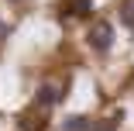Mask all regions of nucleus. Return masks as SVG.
I'll return each mask as SVG.
<instances>
[{
    "mask_svg": "<svg viewBox=\"0 0 134 131\" xmlns=\"http://www.w3.org/2000/svg\"><path fill=\"white\" fill-rule=\"evenodd\" d=\"M90 45L96 52H107V48L114 45V24L110 21H96L93 28H90Z\"/></svg>",
    "mask_w": 134,
    "mask_h": 131,
    "instance_id": "obj_1",
    "label": "nucleus"
},
{
    "mask_svg": "<svg viewBox=\"0 0 134 131\" xmlns=\"http://www.w3.org/2000/svg\"><path fill=\"white\" fill-rule=\"evenodd\" d=\"M62 97H65V90L62 86H55V83H45L41 90H38V107H55V103H62Z\"/></svg>",
    "mask_w": 134,
    "mask_h": 131,
    "instance_id": "obj_2",
    "label": "nucleus"
},
{
    "mask_svg": "<svg viewBox=\"0 0 134 131\" xmlns=\"http://www.w3.org/2000/svg\"><path fill=\"white\" fill-rule=\"evenodd\" d=\"M90 11H93V0H69V7H65L69 17H90Z\"/></svg>",
    "mask_w": 134,
    "mask_h": 131,
    "instance_id": "obj_3",
    "label": "nucleus"
},
{
    "mask_svg": "<svg viewBox=\"0 0 134 131\" xmlns=\"http://www.w3.org/2000/svg\"><path fill=\"white\" fill-rule=\"evenodd\" d=\"M65 131H90L93 128V121L90 117H83V114H72V117H65V124H62Z\"/></svg>",
    "mask_w": 134,
    "mask_h": 131,
    "instance_id": "obj_4",
    "label": "nucleus"
},
{
    "mask_svg": "<svg viewBox=\"0 0 134 131\" xmlns=\"http://www.w3.org/2000/svg\"><path fill=\"white\" fill-rule=\"evenodd\" d=\"M120 21L127 24V28H134V0H124L120 4Z\"/></svg>",
    "mask_w": 134,
    "mask_h": 131,
    "instance_id": "obj_5",
    "label": "nucleus"
},
{
    "mask_svg": "<svg viewBox=\"0 0 134 131\" xmlns=\"http://www.w3.org/2000/svg\"><path fill=\"white\" fill-rule=\"evenodd\" d=\"M90 131H114V121H93Z\"/></svg>",
    "mask_w": 134,
    "mask_h": 131,
    "instance_id": "obj_6",
    "label": "nucleus"
},
{
    "mask_svg": "<svg viewBox=\"0 0 134 131\" xmlns=\"http://www.w3.org/2000/svg\"><path fill=\"white\" fill-rule=\"evenodd\" d=\"M4 35H7V24H4V21H0V38H4Z\"/></svg>",
    "mask_w": 134,
    "mask_h": 131,
    "instance_id": "obj_7",
    "label": "nucleus"
},
{
    "mask_svg": "<svg viewBox=\"0 0 134 131\" xmlns=\"http://www.w3.org/2000/svg\"><path fill=\"white\" fill-rule=\"evenodd\" d=\"M14 4H21V0H14Z\"/></svg>",
    "mask_w": 134,
    "mask_h": 131,
    "instance_id": "obj_8",
    "label": "nucleus"
}]
</instances>
